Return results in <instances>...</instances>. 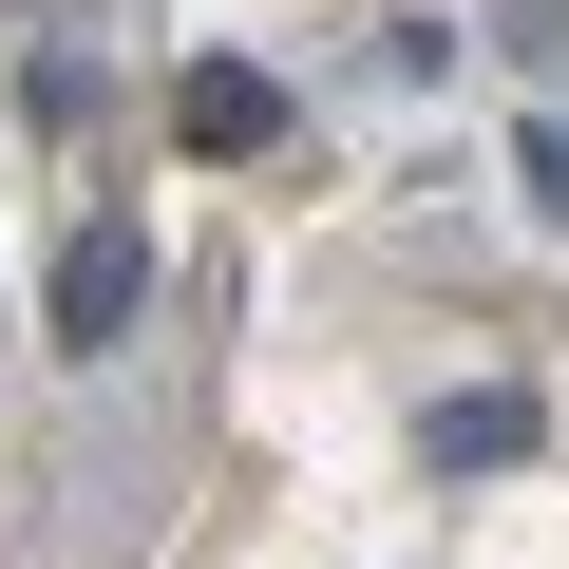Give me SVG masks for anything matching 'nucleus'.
I'll use <instances>...</instances> for the list:
<instances>
[{
  "mask_svg": "<svg viewBox=\"0 0 569 569\" xmlns=\"http://www.w3.org/2000/svg\"><path fill=\"white\" fill-rule=\"evenodd\" d=\"M512 190H531V228H569V114H531V133H512Z\"/></svg>",
  "mask_w": 569,
  "mask_h": 569,
  "instance_id": "obj_5",
  "label": "nucleus"
},
{
  "mask_svg": "<svg viewBox=\"0 0 569 569\" xmlns=\"http://www.w3.org/2000/svg\"><path fill=\"white\" fill-rule=\"evenodd\" d=\"M531 437H550V418H531V380H456V399L418 418V456H437V475H512Z\"/></svg>",
  "mask_w": 569,
  "mask_h": 569,
  "instance_id": "obj_3",
  "label": "nucleus"
},
{
  "mask_svg": "<svg viewBox=\"0 0 569 569\" xmlns=\"http://www.w3.org/2000/svg\"><path fill=\"white\" fill-rule=\"evenodd\" d=\"M171 133H190V152H266V133H284V77H266V58H190V77H171Z\"/></svg>",
  "mask_w": 569,
  "mask_h": 569,
  "instance_id": "obj_2",
  "label": "nucleus"
},
{
  "mask_svg": "<svg viewBox=\"0 0 569 569\" xmlns=\"http://www.w3.org/2000/svg\"><path fill=\"white\" fill-rule=\"evenodd\" d=\"M493 58L512 77H569V0H493Z\"/></svg>",
  "mask_w": 569,
  "mask_h": 569,
  "instance_id": "obj_4",
  "label": "nucleus"
},
{
  "mask_svg": "<svg viewBox=\"0 0 569 569\" xmlns=\"http://www.w3.org/2000/svg\"><path fill=\"white\" fill-rule=\"evenodd\" d=\"M133 305H152V209H96V228L58 247V361H114Z\"/></svg>",
  "mask_w": 569,
  "mask_h": 569,
  "instance_id": "obj_1",
  "label": "nucleus"
}]
</instances>
